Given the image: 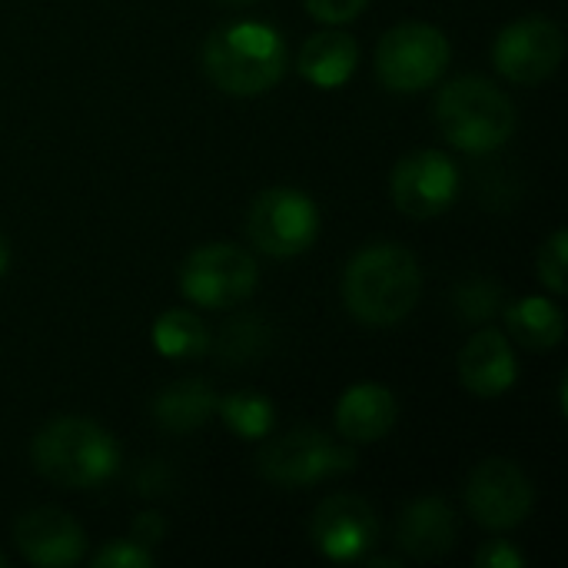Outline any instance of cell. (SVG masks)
<instances>
[{"label":"cell","instance_id":"cell-1","mask_svg":"<svg viewBox=\"0 0 568 568\" xmlns=\"http://www.w3.org/2000/svg\"><path fill=\"white\" fill-rule=\"evenodd\" d=\"M423 293L419 260L399 243L363 246L343 273V303L366 326H393L406 320Z\"/></svg>","mask_w":568,"mask_h":568},{"label":"cell","instance_id":"cell-2","mask_svg":"<svg viewBox=\"0 0 568 568\" xmlns=\"http://www.w3.org/2000/svg\"><path fill=\"white\" fill-rule=\"evenodd\" d=\"M206 77L230 97H260L286 73V43L280 30L243 20L210 33L203 47Z\"/></svg>","mask_w":568,"mask_h":568},{"label":"cell","instance_id":"cell-3","mask_svg":"<svg viewBox=\"0 0 568 568\" xmlns=\"http://www.w3.org/2000/svg\"><path fill=\"white\" fill-rule=\"evenodd\" d=\"M30 459L53 486L93 489L120 469V446L93 419L60 416L33 436Z\"/></svg>","mask_w":568,"mask_h":568},{"label":"cell","instance_id":"cell-4","mask_svg":"<svg viewBox=\"0 0 568 568\" xmlns=\"http://www.w3.org/2000/svg\"><path fill=\"white\" fill-rule=\"evenodd\" d=\"M436 123L463 153H493L516 133L513 100L486 77H456L436 97Z\"/></svg>","mask_w":568,"mask_h":568},{"label":"cell","instance_id":"cell-5","mask_svg":"<svg viewBox=\"0 0 568 568\" xmlns=\"http://www.w3.org/2000/svg\"><path fill=\"white\" fill-rule=\"evenodd\" d=\"M356 449L346 443H336L323 429L303 426L290 429L280 439H270L256 456V473L283 489H303L316 486L336 476H346L356 469Z\"/></svg>","mask_w":568,"mask_h":568},{"label":"cell","instance_id":"cell-6","mask_svg":"<svg viewBox=\"0 0 568 568\" xmlns=\"http://www.w3.org/2000/svg\"><path fill=\"white\" fill-rule=\"evenodd\" d=\"M449 67V40L433 23H396L376 47V77L393 93H419Z\"/></svg>","mask_w":568,"mask_h":568},{"label":"cell","instance_id":"cell-7","mask_svg":"<svg viewBox=\"0 0 568 568\" xmlns=\"http://www.w3.org/2000/svg\"><path fill=\"white\" fill-rule=\"evenodd\" d=\"M260 280L256 260L236 243H206L180 270V290L203 310H226L253 296Z\"/></svg>","mask_w":568,"mask_h":568},{"label":"cell","instance_id":"cell-8","mask_svg":"<svg viewBox=\"0 0 568 568\" xmlns=\"http://www.w3.org/2000/svg\"><path fill=\"white\" fill-rule=\"evenodd\" d=\"M246 233L256 250L266 256H300L316 243L320 233V210L303 190L273 186L263 190L246 213Z\"/></svg>","mask_w":568,"mask_h":568},{"label":"cell","instance_id":"cell-9","mask_svg":"<svg viewBox=\"0 0 568 568\" xmlns=\"http://www.w3.org/2000/svg\"><path fill=\"white\" fill-rule=\"evenodd\" d=\"M536 503L529 476L513 459H486L466 479V513L493 532L516 529L529 519Z\"/></svg>","mask_w":568,"mask_h":568},{"label":"cell","instance_id":"cell-10","mask_svg":"<svg viewBox=\"0 0 568 568\" xmlns=\"http://www.w3.org/2000/svg\"><path fill=\"white\" fill-rule=\"evenodd\" d=\"M566 57L562 27L549 17H523L499 30L493 43L496 70L523 87L549 80Z\"/></svg>","mask_w":568,"mask_h":568},{"label":"cell","instance_id":"cell-11","mask_svg":"<svg viewBox=\"0 0 568 568\" xmlns=\"http://www.w3.org/2000/svg\"><path fill=\"white\" fill-rule=\"evenodd\" d=\"M310 539L329 562H359L379 542V516L363 496L336 493L316 506Z\"/></svg>","mask_w":568,"mask_h":568},{"label":"cell","instance_id":"cell-12","mask_svg":"<svg viewBox=\"0 0 568 568\" xmlns=\"http://www.w3.org/2000/svg\"><path fill=\"white\" fill-rule=\"evenodd\" d=\"M459 170L443 150H416L393 170V203L409 220H433L453 206Z\"/></svg>","mask_w":568,"mask_h":568},{"label":"cell","instance_id":"cell-13","mask_svg":"<svg viewBox=\"0 0 568 568\" xmlns=\"http://www.w3.org/2000/svg\"><path fill=\"white\" fill-rule=\"evenodd\" d=\"M13 542L30 566L67 568L87 556V536L77 519L57 506H40L13 523Z\"/></svg>","mask_w":568,"mask_h":568},{"label":"cell","instance_id":"cell-14","mask_svg":"<svg viewBox=\"0 0 568 568\" xmlns=\"http://www.w3.org/2000/svg\"><path fill=\"white\" fill-rule=\"evenodd\" d=\"M519 363L513 353V343L499 329H479L469 336V343L459 353V383L483 399L503 396L516 386Z\"/></svg>","mask_w":568,"mask_h":568},{"label":"cell","instance_id":"cell-15","mask_svg":"<svg viewBox=\"0 0 568 568\" xmlns=\"http://www.w3.org/2000/svg\"><path fill=\"white\" fill-rule=\"evenodd\" d=\"M456 539H459V519L453 506L436 496L409 503L396 526V542L403 556L419 559V562L443 559L446 552H453Z\"/></svg>","mask_w":568,"mask_h":568},{"label":"cell","instance_id":"cell-16","mask_svg":"<svg viewBox=\"0 0 568 568\" xmlns=\"http://www.w3.org/2000/svg\"><path fill=\"white\" fill-rule=\"evenodd\" d=\"M399 416L396 396L379 386V383H356L343 393V399L336 403V433L346 443L366 446V443H379L393 433Z\"/></svg>","mask_w":568,"mask_h":568},{"label":"cell","instance_id":"cell-17","mask_svg":"<svg viewBox=\"0 0 568 568\" xmlns=\"http://www.w3.org/2000/svg\"><path fill=\"white\" fill-rule=\"evenodd\" d=\"M300 73L323 90H336L343 83H349V77L359 67V43L343 33V30H323L313 33L303 50H300Z\"/></svg>","mask_w":568,"mask_h":568},{"label":"cell","instance_id":"cell-18","mask_svg":"<svg viewBox=\"0 0 568 568\" xmlns=\"http://www.w3.org/2000/svg\"><path fill=\"white\" fill-rule=\"evenodd\" d=\"M153 419L166 433H193L210 423L216 413V393L203 379H183L156 393L150 406Z\"/></svg>","mask_w":568,"mask_h":568},{"label":"cell","instance_id":"cell-19","mask_svg":"<svg viewBox=\"0 0 568 568\" xmlns=\"http://www.w3.org/2000/svg\"><path fill=\"white\" fill-rule=\"evenodd\" d=\"M506 329L526 349H552L566 336V316L542 296H523L506 310Z\"/></svg>","mask_w":568,"mask_h":568},{"label":"cell","instance_id":"cell-20","mask_svg":"<svg viewBox=\"0 0 568 568\" xmlns=\"http://www.w3.org/2000/svg\"><path fill=\"white\" fill-rule=\"evenodd\" d=\"M153 346L166 359H196L210 349V329L193 310H166L153 323Z\"/></svg>","mask_w":568,"mask_h":568},{"label":"cell","instance_id":"cell-21","mask_svg":"<svg viewBox=\"0 0 568 568\" xmlns=\"http://www.w3.org/2000/svg\"><path fill=\"white\" fill-rule=\"evenodd\" d=\"M216 413L240 439H263L276 423L273 403L260 393H230L216 399Z\"/></svg>","mask_w":568,"mask_h":568},{"label":"cell","instance_id":"cell-22","mask_svg":"<svg viewBox=\"0 0 568 568\" xmlns=\"http://www.w3.org/2000/svg\"><path fill=\"white\" fill-rule=\"evenodd\" d=\"M266 346H270V326L260 316H240L220 333L216 359L226 366H243V363L260 359Z\"/></svg>","mask_w":568,"mask_h":568},{"label":"cell","instance_id":"cell-23","mask_svg":"<svg viewBox=\"0 0 568 568\" xmlns=\"http://www.w3.org/2000/svg\"><path fill=\"white\" fill-rule=\"evenodd\" d=\"M499 303H503V290L486 276H473L456 286V313L469 323L493 320L499 313Z\"/></svg>","mask_w":568,"mask_h":568},{"label":"cell","instance_id":"cell-24","mask_svg":"<svg viewBox=\"0 0 568 568\" xmlns=\"http://www.w3.org/2000/svg\"><path fill=\"white\" fill-rule=\"evenodd\" d=\"M566 263H568V233L566 230H556L549 236V243L539 250V260H536V273H539V283L562 296L566 293Z\"/></svg>","mask_w":568,"mask_h":568},{"label":"cell","instance_id":"cell-25","mask_svg":"<svg viewBox=\"0 0 568 568\" xmlns=\"http://www.w3.org/2000/svg\"><path fill=\"white\" fill-rule=\"evenodd\" d=\"M97 568H153L156 559L146 546H140L136 539H123V542H106L93 559Z\"/></svg>","mask_w":568,"mask_h":568},{"label":"cell","instance_id":"cell-26","mask_svg":"<svg viewBox=\"0 0 568 568\" xmlns=\"http://www.w3.org/2000/svg\"><path fill=\"white\" fill-rule=\"evenodd\" d=\"M310 17L320 23H349L363 13L369 0H303Z\"/></svg>","mask_w":568,"mask_h":568},{"label":"cell","instance_id":"cell-27","mask_svg":"<svg viewBox=\"0 0 568 568\" xmlns=\"http://www.w3.org/2000/svg\"><path fill=\"white\" fill-rule=\"evenodd\" d=\"M476 566L479 568H523L526 566V556L513 546V542H506V539H493V542H486L479 552H476Z\"/></svg>","mask_w":568,"mask_h":568},{"label":"cell","instance_id":"cell-28","mask_svg":"<svg viewBox=\"0 0 568 568\" xmlns=\"http://www.w3.org/2000/svg\"><path fill=\"white\" fill-rule=\"evenodd\" d=\"M163 536H166V519L160 516V513H140L136 519H133V539L140 542V546H156V542H163Z\"/></svg>","mask_w":568,"mask_h":568},{"label":"cell","instance_id":"cell-29","mask_svg":"<svg viewBox=\"0 0 568 568\" xmlns=\"http://www.w3.org/2000/svg\"><path fill=\"white\" fill-rule=\"evenodd\" d=\"M166 489H170V473H166L163 463H150L146 469H140L136 493H143V496H163Z\"/></svg>","mask_w":568,"mask_h":568},{"label":"cell","instance_id":"cell-30","mask_svg":"<svg viewBox=\"0 0 568 568\" xmlns=\"http://www.w3.org/2000/svg\"><path fill=\"white\" fill-rule=\"evenodd\" d=\"M7 263H10V246H7V240L0 236V276L7 273Z\"/></svg>","mask_w":568,"mask_h":568},{"label":"cell","instance_id":"cell-31","mask_svg":"<svg viewBox=\"0 0 568 568\" xmlns=\"http://www.w3.org/2000/svg\"><path fill=\"white\" fill-rule=\"evenodd\" d=\"M369 566L373 568H396V566H403V559H389V556H383V559H369Z\"/></svg>","mask_w":568,"mask_h":568},{"label":"cell","instance_id":"cell-32","mask_svg":"<svg viewBox=\"0 0 568 568\" xmlns=\"http://www.w3.org/2000/svg\"><path fill=\"white\" fill-rule=\"evenodd\" d=\"M230 3H250V0H230Z\"/></svg>","mask_w":568,"mask_h":568},{"label":"cell","instance_id":"cell-33","mask_svg":"<svg viewBox=\"0 0 568 568\" xmlns=\"http://www.w3.org/2000/svg\"><path fill=\"white\" fill-rule=\"evenodd\" d=\"M0 568H3V556H0Z\"/></svg>","mask_w":568,"mask_h":568}]
</instances>
